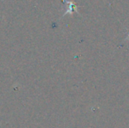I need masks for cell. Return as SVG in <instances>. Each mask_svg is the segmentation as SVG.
Wrapping results in <instances>:
<instances>
[{
    "label": "cell",
    "mask_w": 129,
    "mask_h": 128,
    "mask_svg": "<svg viewBox=\"0 0 129 128\" xmlns=\"http://www.w3.org/2000/svg\"><path fill=\"white\" fill-rule=\"evenodd\" d=\"M63 1H64L66 4H68V10L66 11V12L64 13V15H65V14H68V13L71 14L75 10L77 11V5H76L73 2L68 1V0H63Z\"/></svg>",
    "instance_id": "cell-1"
}]
</instances>
